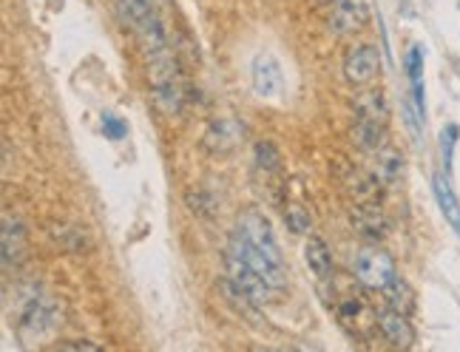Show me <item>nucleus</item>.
<instances>
[{"label":"nucleus","instance_id":"nucleus-32","mask_svg":"<svg viewBox=\"0 0 460 352\" xmlns=\"http://www.w3.org/2000/svg\"><path fill=\"white\" fill-rule=\"evenodd\" d=\"M318 4H330L332 6V4H339V0H318Z\"/></svg>","mask_w":460,"mask_h":352},{"label":"nucleus","instance_id":"nucleus-27","mask_svg":"<svg viewBox=\"0 0 460 352\" xmlns=\"http://www.w3.org/2000/svg\"><path fill=\"white\" fill-rule=\"evenodd\" d=\"M455 143H457V126H447V128H444V134H440V148H444V168H447V173L452 171Z\"/></svg>","mask_w":460,"mask_h":352},{"label":"nucleus","instance_id":"nucleus-24","mask_svg":"<svg viewBox=\"0 0 460 352\" xmlns=\"http://www.w3.org/2000/svg\"><path fill=\"white\" fill-rule=\"evenodd\" d=\"M285 224L290 227V231L296 236H307L310 233V227H313V216H310V210L305 205H298V202H288L285 205Z\"/></svg>","mask_w":460,"mask_h":352},{"label":"nucleus","instance_id":"nucleus-19","mask_svg":"<svg viewBox=\"0 0 460 352\" xmlns=\"http://www.w3.org/2000/svg\"><path fill=\"white\" fill-rule=\"evenodd\" d=\"M49 236L58 248L68 251V253H85L88 251V236L85 231H80L77 224H68V222H51L49 224Z\"/></svg>","mask_w":460,"mask_h":352},{"label":"nucleus","instance_id":"nucleus-21","mask_svg":"<svg viewBox=\"0 0 460 352\" xmlns=\"http://www.w3.org/2000/svg\"><path fill=\"white\" fill-rule=\"evenodd\" d=\"M154 12V0H117V17L131 31L143 26Z\"/></svg>","mask_w":460,"mask_h":352},{"label":"nucleus","instance_id":"nucleus-4","mask_svg":"<svg viewBox=\"0 0 460 352\" xmlns=\"http://www.w3.org/2000/svg\"><path fill=\"white\" fill-rule=\"evenodd\" d=\"M225 276L234 281V285H239L256 304H270L281 295V290H276L268 278L259 276L251 264L236 259V256H230V253H225Z\"/></svg>","mask_w":460,"mask_h":352},{"label":"nucleus","instance_id":"nucleus-5","mask_svg":"<svg viewBox=\"0 0 460 352\" xmlns=\"http://www.w3.org/2000/svg\"><path fill=\"white\" fill-rule=\"evenodd\" d=\"M381 72V51L373 43H358L344 55V80L356 88L369 85Z\"/></svg>","mask_w":460,"mask_h":352},{"label":"nucleus","instance_id":"nucleus-31","mask_svg":"<svg viewBox=\"0 0 460 352\" xmlns=\"http://www.w3.org/2000/svg\"><path fill=\"white\" fill-rule=\"evenodd\" d=\"M251 352H281V349H273V347H251Z\"/></svg>","mask_w":460,"mask_h":352},{"label":"nucleus","instance_id":"nucleus-23","mask_svg":"<svg viewBox=\"0 0 460 352\" xmlns=\"http://www.w3.org/2000/svg\"><path fill=\"white\" fill-rule=\"evenodd\" d=\"M347 188L352 197H358L361 202H376V197L381 193V182L376 180L369 171H358V168H352L347 173Z\"/></svg>","mask_w":460,"mask_h":352},{"label":"nucleus","instance_id":"nucleus-28","mask_svg":"<svg viewBox=\"0 0 460 352\" xmlns=\"http://www.w3.org/2000/svg\"><path fill=\"white\" fill-rule=\"evenodd\" d=\"M102 131L109 139H122L128 134L126 122H122L119 117H114V114H102Z\"/></svg>","mask_w":460,"mask_h":352},{"label":"nucleus","instance_id":"nucleus-29","mask_svg":"<svg viewBox=\"0 0 460 352\" xmlns=\"http://www.w3.org/2000/svg\"><path fill=\"white\" fill-rule=\"evenodd\" d=\"M55 352H102L97 344H92V341H60L58 347H55Z\"/></svg>","mask_w":460,"mask_h":352},{"label":"nucleus","instance_id":"nucleus-1","mask_svg":"<svg viewBox=\"0 0 460 352\" xmlns=\"http://www.w3.org/2000/svg\"><path fill=\"white\" fill-rule=\"evenodd\" d=\"M146 75H148V92L154 100V109L165 117H173L182 111L188 100V80H185V66L176 57V51H165V55L146 60Z\"/></svg>","mask_w":460,"mask_h":352},{"label":"nucleus","instance_id":"nucleus-14","mask_svg":"<svg viewBox=\"0 0 460 352\" xmlns=\"http://www.w3.org/2000/svg\"><path fill=\"white\" fill-rule=\"evenodd\" d=\"M403 165H406L403 154L395 145H384L376 151V163H373V168H369V173H373L381 185H395L403 173Z\"/></svg>","mask_w":460,"mask_h":352},{"label":"nucleus","instance_id":"nucleus-8","mask_svg":"<svg viewBox=\"0 0 460 352\" xmlns=\"http://www.w3.org/2000/svg\"><path fill=\"white\" fill-rule=\"evenodd\" d=\"M225 253H230V256H236V259L247 261V264H251V268L259 273V276L268 278L276 290H285V285H288L285 268H279V264H273V261H270L268 256H264V253H259L256 248H251V244H247L239 233H230Z\"/></svg>","mask_w":460,"mask_h":352},{"label":"nucleus","instance_id":"nucleus-16","mask_svg":"<svg viewBox=\"0 0 460 352\" xmlns=\"http://www.w3.org/2000/svg\"><path fill=\"white\" fill-rule=\"evenodd\" d=\"M352 111L361 119H373V122H384L389 119V102H386V94L381 88H369V92H361L352 97Z\"/></svg>","mask_w":460,"mask_h":352},{"label":"nucleus","instance_id":"nucleus-13","mask_svg":"<svg viewBox=\"0 0 460 352\" xmlns=\"http://www.w3.org/2000/svg\"><path fill=\"white\" fill-rule=\"evenodd\" d=\"M251 80H253V92L259 97H276L281 92V68L273 55H256L251 66Z\"/></svg>","mask_w":460,"mask_h":352},{"label":"nucleus","instance_id":"nucleus-11","mask_svg":"<svg viewBox=\"0 0 460 352\" xmlns=\"http://www.w3.org/2000/svg\"><path fill=\"white\" fill-rule=\"evenodd\" d=\"M134 38H137V46H139V55H143V60L159 57V55H165V51L173 48L168 23L163 21V14H156V12L134 31Z\"/></svg>","mask_w":460,"mask_h":352},{"label":"nucleus","instance_id":"nucleus-20","mask_svg":"<svg viewBox=\"0 0 460 352\" xmlns=\"http://www.w3.org/2000/svg\"><path fill=\"white\" fill-rule=\"evenodd\" d=\"M384 298H386V310H395L401 315L415 312V290H412L410 281L401 278V276L384 290Z\"/></svg>","mask_w":460,"mask_h":352},{"label":"nucleus","instance_id":"nucleus-2","mask_svg":"<svg viewBox=\"0 0 460 352\" xmlns=\"http://www.w3.org/2000/svg\"><path fill=\"white\" fill-rule=\"evenodd\" d=\"M352 273H356L361 287L378 290V293H384L398 278L395 259L384 248H378V244H364L356 253V259H352Z\"/></svg>","mask_w":460,"mask_h":352},{"label":"nucleus","instance_id":"nucleus-3","mask_svg":"<svg viewBox=\"0 0 460 352\" xmlns=\"http://www.w3.org/2000/svg\"><path fill=\"white\" fill-rule=\"evenodd\" d=\"M234 233H239L247 244H251V248L264 253L273 264L285 268V259H281V248H279V242H276L273 227H270L268 216H264L259 207H242L239 210Z\"/></svg>","mask_w":460,"mask_h":352},{"label":"nucleus","instance_id":"nucleus-25","mask_svg":"<svg viewBox=\"0 0 460 352\" xmlns=\"http://www.w3.org/2000/svg\"><path fill=\"white\" fill-rule=\"evenodd\" d=\"M253 163L261 173H281V154L273 143H256Z\"/></svg>","mask_w":460,"mask_h":352},{"label":"nucleus","instance_id":"nucleus-22","mask_svg":"<svg viewBox=\"0 0 460 352\" xmlns=\"http://www.w3.org/2000/svg\"><path fill=\"white\" fill-rule=\"evenodd\" d=\"M384 131H386L384 122L361 119V117H356V122H352V139H356V145L361 151H378V148H384Z\"/></svg>","mask_w":460,"mask_h":352},{"label":"nucleus","instance_id":"nucleus-9","mask_svg":"<svg viewBox=\"0 0 460 352\" xmlns=\"http://www.w3.org/2000/svg\"><path fill=\"white\" fill-rule=\"evenodd\" d=\"M29 251V231L26 222L12 214V210H4V219H0V253H4V264L6 268H14L26 259Z\"/></svg>","mask_w":460,"mask_h":352},{"label":"nucleus","instance_id":"nucleus-12","mask_svg":"<svg viewBox=\"0 0 460 352\" xmlns=\"http://www.w3.org/2000/svg\"><path fill=\"white\" fill-rule=\"evenodd\" d=\"M376 324L381 330L384 341L393 349L406 352L415 344V330H412L410 315H401L395 310H381V312H376Z\"/></svg>","mask_w":460,"mask_h":352},{"label":"nucleus","instance_id":"nucleus-30","mask_svg":"<svg viewBox=\"0 0 460 352\" xmlns=\"http://www.w3.org/2000/svg\"><path fill=\"white\" fill-rule=\"evenodd\" d=\"M288 352H318V349H313V347H307V344H293Z\"/></svg>","mask_w":460,"mask_h":352},{"label":"nucleus","instance_id":"nucleus-10","mask_svg":"<svg viewBox=\"0 0 460 352\" xmlns=\"http://www.w3.org/2000/svg\"><path fill=\"white\" fill-rule=\"evenodd\" d=\"M244 139V122L236 117H217L208 122L202 145L210 154H230Z\"/></svg>","mask_w":460,"mask_h":352},{"label":"nucleus","instance_id":"nucleus-7","mask_svg":"<svg viewBox=\"0 0 460 352\" xmlns=\"http://www.w3.org/2000/svg\"><path fill=\"white\" fill-rule=\"evenodd\" d=\"M369 23V4L367 0H339L330 6L327 29L335 38H349V34L361 31Z\"/></svg>","mask_w":460,"mask_h":352},{"label":"nucleus","instance_id":"nucleus-6","mask_svg":"<svg viewBox=\"0 0 460 352\" xmlns=\"http://www.w3.org/2000/svg\"><path fill=\"white\" fill-rule=\"evenodd\" d=\"M349 224L361 239H367L369 244H378L389 236L393 224H389V216L376 205V202H358L349 207Z\"/></svg>","mask_w":460,"mask_h":352},{"label":"nucleus","instance_id":"nucleus-18","mask_svg":"<svg viewBox=\"0 0 460 352\" xmlns=\"http://www.w3.org/2000/svg\"><path fill=\"white\" fill-rule=\"evenodd\" d=\"M305 261H307V270L318 278V281H327L332 276V256H330V248L318 239V236H310L305 242Z\"/></svg>","mask_w":460,"mask_h":352},{"label":"nucleus","instance_id":"nucleus-15","mask_svg":"<svg viewBox=\"0 0 460 352\" xmlns=\"http://www.w3.org/2000/svg\"><path fill=\"white\" fill-rule=\"evenodd\" d=\"M217 290L222 293V298L227 302V307L234 310L236 315H242V319H247V321H259V304L253 302L251 295H247L239 285H234L227 276H222L219 281H217Z\"/></svg>","mask_w":460,"mask_h":352},{"label":"nucleus","instance_id":"nucleus-26","mask_svg":"<svg viewBox=\"0 0 460 352\" xmlns=\"http://www.w3.org/2000/svg\"><path fill=\"white\" fill-rule=\"evenodd\" d=\"M403 68H406V77H410L412 85L423 83V46L420 43H415L410 51H406Z\"/></svg>","mask_w":460,"mask_h":352},{"label":"nucleus","instance_id":"nucleus-17","mask_svg":"<svg viewBox=\"0 0 460 352\" xmlns=\"http://www.w3.org/2000/svg\"><path fill=\"white\" fill-rule=\"evenodd\" d=\"M432 190H435V199H438L440 214L447 216V222L452 224V231L460 233V202H457L455 190L449 185V176L447 173H438L435 180H432Z\"/></svg>","mask_w":460,"mask_h":352}]
</instances>
